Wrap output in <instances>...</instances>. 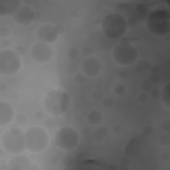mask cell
<instances>
[{
    "label": "cell",
    "instance_id": "cell-11",
    "mask_svg": "<svg viewBox=\"0 0 170 170\" xmlns=\"http://www.w3.org/2000/svg\"><path fill=\"white\" fill-rule=\"evenodd\" d=\"M8 170H37L38 166L27 155L16 154L9 160Z\"/></svg>",
    "mask_w": 170,
    "mask_h": 170
},
{
    "label": "cell",
    "instance_id": "cell-26",
    "mask_svg": "<svg viewBox=\"0 0 170 170\" xmlns=\"http://www.w3.org/2000/svg\"><path fill=\"white\" fill-rule=\"evenodd\" d=\"M160 144L162 146H168L170 144V138L168 135L164 134L161 136L159 139Z\"/></svg>",
    "mask_w": 170,
    "mask_h": 170
},
{
    "label": "cell",
    "instance_id": "cell-18",
    "mask_svg": "<svg viewBox=\"0 0 170 170\" xmlns=\"http://www.w3.org/2000/svg\"><path fill=\"white\" fill-rule=\"evenodd\" d=\"M151 67L150 62L148 59H142L138 63L136 67V71L138 73H141L144 71H148Z\"/></svg>",
    "mask_w": 170,
    "mask_h": 170
},
{
    "label": "cell",
    "instance_id": "cell-34",
    "mask_svg": "<svg viewBox=\"0 0 170 170\" xmlns=\"http://www.w3.org/2000/svg\"><path fill=\"white\" fill-rule=\"evenodd\" d=\"M138 101L141 103H146L149 100V96L145 93H142L138 96Z\"/></svg>",
    "mask_w": 170,
    "mask_h": 170
},
{
    "label": "cell",
    "instance_id": "cell-35",
    "mask_svg": "<svg viewBox=\"0 0 170 170\" xmlns=\"http://www.w3.org/2000/svg\"><path fill=\"white\" fill-rule=\"evenodd\" d=\"M15 51L18 53L20 56H24L25 55V54L26 53V49L25 48L24 46H23L21 45H17L15 49Z\"/></svg>",
    "mask_w": 170,
    "mask_h": 170
},
{
    "label": "cell",
    "instance_id": "cell-40",
    "mask_svg": "<svg viewBox=\"0 0 170 170\" xmlns=\"http://www.w3.org/2000/svg\"><path fill=\"white\" fill-rule=\"evenodd\" d=\"M149 70H150L152 74H159L160 71V68L158 65H154L151 66L150 68H149Z\"/></svg>",
    "mask_w": 170,
    "mask_h": 170
},
{
    "label": "cell",
    "instance_id": "cell-5",
    "mask_svg": "<svg viewBox=\"0 0 170 170\" xmlns=\"http://www.w3.org/2000/svg\"><path fill=\"white\" fill-rule=\"evenodd\" d=\"M1 146L10 154L16 155L26 149L25 132L19 128H11L5 131L1 137Z\"/></svg>",
    "mask_w": 170,
    "mask_h": 170
},
{
    "label": "cell",
    "instance_id": "cell-42",
    "mask_svg": "<svg viewBox=\"0 0 170 170\" xmlns=\"http://www.w3.org/2000/svg\"><path fill=\"white\" fill-rule=\"evenodd\" d=\"M44 116H45L44 114H43V112H41V111H37L34 114L35 118L37 120H38V121L42 120L43 118H44Z\"/></svg>",
    "mask_w": 170,
    "mask_h": 170
},
{
    "label": "cell",
    "instance_id": "cell-31",
    "mask_svg": "<svg viewBox=\"0 0 170 170\" xmlns=\"http://www.w3.org/2000/svg\"><path fill=\"white\" fill-rule=\"evenodd\" d=\"M129 160L127 157H124L121 158L119 163V169H126L128 168L129 166Z\"/></svg>",
    "mask_w": 170,
    "mask_h": 170
},
{
    "label": "cell",
    "instance_id": "cell-25",
    "mask_svg": "<svg viewBox=\"0 0 170 170\" xmlns=\"http://www.w3.org/2000/svg\"><path fill=\"white\" fill-rule=\"evenodd\" d=\"M81 53L82 54V55H84L85 57H91L94 53V49L93 47H91V46L86 45L82 48Z\"/></svg>",
    "mask_w": 170,
    "mask_h": 170
},
{
    "label": "cell",
    "instance_id": "cell-10",
    "mask_svg": "<svg viewBox=\"0 0 170 170\" xmlns=\"http://www.w3.org/2000/svg\"><path fill=\"white\" fill-rule=\"evenodd\" d=\"M59 31L57 26L52 24H44L40 26L36 33V37L38 41L53 44L59 38Z\"/></svg>",
    "mask_w": 170,
    "mask_h": 170
},
{
    "label": "cell",
    "instance_id": "cell-19",
    "mask_svg": "<svg viewBox=\"0 0 170 170\" xmlns=\"http://www.w3.org/2000/svg\"><path fill=\"white\" fill-rule=\"evenodd\" d=\"M108 134V130L105 127L102 126V127H100L97 129V130L95 132V139L100 140L99 142H102L106 136Z\"/></svg>",
    "mask_w": 170,
    "mask_h": 170
},
{
    "label": "cell",
    "instance_id": "cell-21",
    "mask_svg": "<svg viewBox=\"0 0 170 170\" xmlns=\"http://www.w3.org/2000/svg\"><path fill=\"white\" fill-rule=\"evenodd\" d=\"M91 96L95 101H100V100L103 99L104 94L102 91L99 90V89H96V90H94L93 93H92Z\"/></svg>",
    "mask_w": 170,
    "mask_h": 170
},
{
    "label": "cell",
    "instance_id": "cell-1",
    "mask_svg": "<svg viewBox=\"0 0 170 170\" xmlns=\"http://www.w3.org/2000/svg\"><path fill=\"white\" fill-rule=\"evenodd\" d=\"M45 110L53 116H60L67 113L71 105L70 94L60 88L48 91L43 100Z\"/></svg>",
    "mask_w": 170,
    "mask_h": 170
},
{
    "label": "cell",
    "instance_id": "cell-41",
    "mask_svg": "<svg viewBox=\"0 0 170 170\" xmlns=\"http://www.w3.org/2000/svg\"><path fill=\"white\" fill-rule=\"evenodd\" d=\"M10 41L8 39H3L1 41V46L5 49H8L10 46Z\"/></svg>",
    "mask_w": 170,
    "mask_h": 170
},
{
    "label": "cell",
    "instance_id": "cell-39",
    "mask_svg": "<svg viewBox=\"0 0 170 170\" xmlns=\"http://www.w3.org/2000/svg\"><path fill=\"white\" fill-rule=\"evenodd\" d=\"M112 131L114 134H120L122 131V128L120 125L116 124L112 127Z\"/></svg>",
    "mask_w": 170,
    "mask_h": 170
},
{
    "label": "cell",
    "instance_id": "cell-14",
    "mask_svg": "<svg viewBox=\"0 0 170 170\" xmlns=\"http://www.w3.org/2000/svg\"><path fill=\"white\" fill-rule=\"evenodd\" d=\"M15 117V112L11 104L0 100V127L3 128L11 123Z\"/></svg>",
    "mask_w": 170,
    "mask_h": 170
},
{
    "label": "cell",
    "instance_id": "cell-28",
    "mask_svg": "<svg viewBox=\"0 0 170 170\" xmlns=\"http://www.w3.org/2000/svg\"><path fill=\"white\" fill-rule=\"evenodd\" d=\"M102 105L104 108L106 109H109L113 107L114 101L110 98H106L102 100Z\"/></svg>",
    "mask_w": 170,
    "mask_h": 170
},
{
    "label": "cell",
    "instance_id": "cell-16",
    "mask_svg": "<svg viewBox=\"0 0 170 170\" xmlns=\"http://www.w3.org/2000/svg\"><path fill=\"white\" fill-rule=\"evenodd\" d=\"M102 118L103 117L101 112L99 110H93L88 113L86 120L90 124L96 126L102 122Z\"/></svg>",
    "mask_w": 170,
    "mask_h": 170
},
{
    "label": "cell",
    "instance_id": "cell-30",
    "mask_svg": "<svg viewBox=\"0 0 170 170\" xmlns=\"http://www.w3.org/2000/svg\"><path fill=\"white\" fill-rule=\"evenodd\" d=\"M149 81L152 83V85H157L161 81V77L158 74H152V75L149 77Z\"/></svg>",
    "mask_w": 170,
    "mask_h": 170
},
{
    "label": "cell",
    "instance_id": "cell-38",
    "mask_svg": "<svg viewBox=\"0 0 170 170\" xmlns=\"http://www.w3.org/2000/svg\"><path fill=\"white\" fill-rule=\"evenodd\" d=\"M49 162L51 164V165L55 166L59 163V157L55 155H52L50 156L49 159Z\"/></svg>",
    "mask_w": 170,
    "mask_h": 170
},
{
    "label": "cell",
    "instance_id": "cell-4",
    "mask_svg": "<svg viewBox=\"0 0 170 170\" xmlns=\"http://www.w3.org/2000/svg\"><path fill=\"white\" fill-rule=\"evenodd\" d=\"M26 149L32 154H39L47 149L49 145V136L41 126L29 127L25 132Z\"/></svg>",
    "mask_w": 170,
    "mask_h": 170
},
{
    "label": "cell",
    "instance_id": "cell-37",
    "mask_svg": "<svg viewBox=\"0 0 170 170\" xmlns=\"http://www.w3.org/2000/svg\"><path fill=\"white\" fill-rule=\"evenodd\" d=\"M150 95L154 99H158L160 98V91L157 88L152 89Z\"/></svg>",
    "mask_w": 170,
    "mask_h": 170
},
{
    "label": "cell",
    "instance_id": "cell-17",
    "mask_svg": "<svg viewBox=\"0 0 170 170\" xmlns=\"http://www.w3.org/2000/svg\"><path fill=\"white\" fill-rule=\"evenodd\" d=\"M169 82L166 83L160 91V98L162 102L164 104L167 108H169L170 101H169Z\"/></svg>",
    "mask_w": 170,
    "mask_h": 170
},
{
    "label": "cell",
    "instance_id": "cell-8",
    "mask_svg": "<svg viewBox=\"0 0 170 170\" xmlns=\"http://www.w3.org/2000/svg\"><path fill=\"white\" fill-rule=\"evenodd\" d=\"M54 141L59 148L65 151H71L79 146L80 136L77 130L72 126H64L57 131Z\"/></svg>",
    "mask_w": 170,
    "mask_h": 170
},
{
    "label": "cell",
    "instance_id": "cell-7",
    "mask_svg": "<svg viewBox=\"0 0 170 170\" xmlns=\"http://www.w3.org/2000/svg\"><path fill=\"white\" fill-rule=\"evenodd\" d=\"M21 68V56L15 50L4 49L0 51V74L10 77L17 74Z\"/></svg>",
    "mask_w": 170,
    "mask_h": 170
},
{
    "label": "cell",
    "instance_id": "cell-3",
    "mask_svg": "<svg viewBox=\"0 0 170 170\" xmlns=\"http://www.w3.org/2000/svg\"><path fill=\"white\" fill-rule=\"evenodd\" d=\"M146 27L149 33L157 37L166 36L170 32V14L168 10L157 9L146 18Z\"/></svg>",
    "mask_w": 170,
    "mask_h": 170
},
{
    "label": "cell",
    "instance_id": "cell-45",
    "mask_svg": "<svg viewBox=\"0 0 170 170\" xmlns=\"http://www.w3.org/2000/svg\"><path fill=\"white\" fill-rule=\"evenodd\" d=\"M81 132L82 133V134L86 135L90 132V129H89L87 126H83V127L81 128Z\"/></svg>",
    "mask_w": 170,
    "mask_h": 170
},
{
    "label": "cell",
    "instance_id": "cell-23",
    "mask_svg": "<svg viewBox=\"0 0 170 170\" xmlns=\"http://www.w3.org/2000/svg\"><path fill=\"white\" fill-rule=\"evenodd\" d=\"M74 80L77 85H83L86 81V76L83 73H78L74 76Z\"/></svg>",
    "mask_w": 170,
    "mask_h": 170
},
{
    "label": "cell",
    "instance_id": "cell-12",
    "mask_svg": "<svg viewBox=\"0 0 170 170\" xmlns=\"http://www.w3.org/2000/svg\"><path fill=\"white\" fill-rule=\"evenodd\" d=\"M102 69L101 60L93 56L86 57L82 60L81 70L85 76L95 77L99 74Z\"/></svg>",
    "mask_w": 170,
    "mask_h": 170
},
{
    "label": "cell",
    "instance_id": "cell-43",
    "mask_svg": "<svg viewBox=\"0 0 170 170\" xmlns=\"http://www.w3.org/2000/svg\"><path fill=\"white\" fill-rule=\"evenodd\" d=\"M162 128L165 131H169L170 128V124H169V120H166L165 121H163L162 123Z\"/></svg>",
    "mask_w": 170,
    "mask_h": 170
},
{
    "label": "cell",
    "instance_id": "cell-2",
    "mask_svg": "<svg viewBox=\"0 0 170 170\" xmlns=\"http://www.w3.org/2000/svg\"><path fill=\"white\" fill-rule=\"evenodd\" d=\"M128 27L127 19L118 13L107 14L101 21L102 33L112 39L122 38L127 33Z\"/></svg>",
    "mask_w": 170,
    "mask_h": 170
},
{
    "label": "cell",
    "instance_id": "cell-24",
    "mask_svg": "<svg viewBox=\"0 0 170 170\" xmlns=\"http://www.w3.org/2000/svg\"><path fill=\"white\" fill-rule=\"evenodd\" d=\"M136 10L137 13L140 14V15H144L148 11V6L144 3H140L136 5Z\"/></svg>",
    "mask_w": 170,
    "mask_h": 170
},
{
    "label": "cell",
    "instance_id": "cell-22",
    "mask_svg": "<svg viewBox=\"0 0 170 170\" xmlns=\"http://www.w3.org/2000/svg\"><path fill=\"white\" fill-rule=\"evenodd\" d=\"M140 88L144 92H148L152 89V85L149 80H144L140 83Z\"/></svg>",
    "mask_w": 170,
    "mask_h": 170
},
{
    "label": "cell",
    "instance_id": "cell-6",
    "mask_svg": "<svg viewBox=\"0 0 170 170\" xmlns=\"http://www.w3.org/2000/svg\"><path fill=\"white\" fill-rule=\"evenodd\" d=\"M112 56L115 63L126 67L131 65L136 61L138 57V50L131 42H120L114 46Z\"/></svg>",
    "mask_w": 170,
    "mask_h": 170
},
{
    "label": "cell",
    "instance_id": "cell-44",
    "mask_svg": "<svg viewBox=\"0 0 170 170\" xmlns=\"http://www.w3.org/2000/svg\"><path fill=\"white\" fill-rule=\"evenodd\" d=\"M45 127L48 129H52L54 127V122L51 119L46 120L45 123Z\"/></svg>",
    "mask_w": 170,
    "mask_h": 170
},
{
    "label": "cell",
    "instance_id": "cell-20",
    "mask_svg": "<svg viewBox=\"0 0 170 170\" xmlns=\"http://www.w3.org/2000/svg\"><path fill=\"white\" fill-rule=\"evenodd\" d=\"M114 92L116 95L118 96H122L126 92L125 85L121 82H118L114 86Z\"/></svg>",
    "mask_w": 170,
    "mask_h": 170
},
{
    "label": "cell",
    "instance_id": "cell-32",
    "mask_svg": "<svg viewBox=\"0 0 170 170\" xmlns=\"http://www.w3.org/2000/svg\"><path fill=\"white\" fill-rule=\"evenodd\" d=\"M73 162H74V159L71 156H69V155L65 156L62 160L63 165L66 167L71 166L73 164Z\"/></svg>",
    "mask_w": 170,
    "mask_h": 170
},
{
    "label": "cell",
    "instance_id": "cell-36",
    "mask_svg": "<svg viewBox=\"0 0 170 170\" xmlns=\"http://www.w3.org/2000/svg\"><path fill=\"white\" fill-rule=\"evenodd\" d=\"M143 132H144V134L148 135H148H151L152 134V133H153L154 128L152 126L147 124L144 126V127Z\"/></svg>",
    "mask_w": 170,
    "mask_h": 170
},
{
    "label": "cell",
    "instance_id": "cell-9",
    "mask_svg": "<svg viewBox=\"0 0 170 170\" xmlns=\"http://www.w3.org/2000/svg\"><path fill=\"white\" fill-rule=\"evenodd\" d=\"M30 54L35 62L44 64L51 61L54 57V52L51 45L38 41L33 45Z\"/></svg>",
    "mask_w": 170,
    "mask_h": 170
},
{
    "label": "cell",
    "instance_id": "cell-29",
    "mask_svg": "<svg viewBox=\"0 0 170 170\" xmlns=\"http://www.w3.org/2000/svg\"><path fill=\"white\" fill-rule=\"evenodd\" d=\"M10 33L11 30L10 29V28L6 27V26H2V27H0V37L1 38H7Z\"/></svg>",
    "mask_w": 170,
    "mask_h": 170
},
{
    "label": "cell",
    "instance_id": "cell-46",
    "mask_svg": "<svg viewBox=\"0 0 170 170\" xmlns=\"http://www.w3.org/2000/svg\"><path fill=\"white\" fill-rule=\"evenodd\" d=\"M5 88H6V86H5V85L4 83L2 82H0V92H1V93H2V92H4L5 90Z\"/></svg>",
    "mask_w": 170,
    "mask_h": 170
},
{
    "label": "cell",
    "instance_id": "cell-13",
    "mask_svg": "<svg viewBox=\"0 0 170 170\" xmlns=\"http://www.w3.org/2000/svg\"><path fill=\"white\" fill-rule=\"evenodd\" d=\"M36 14L33 9L27 5H21L13 15V19L17 24L21 26H29L35 21Z\"/></svg>",
    "mask_w": 170,
    "mask_h": 170
},
{
    "label": "cell",
    "instance_id": "cell-15",
    "mask_svg": "<svg viewBox=\"0 0 170 170\" xmlns=\"http://www.w3.org/2000/svg\"><path fill=\"white\" fill-rule=\"evenodd\" d=\"M21 5V1L19 0H0V15H14Z\"/></svg>",
    "mask_w": 170,
    "mask_h": 170
},
{
    "label": "cell",
    "instance_id": "cell-33",
    "mask_svg": "<svg viewBox=\"0 0 170 170\" xmlns=\"http://www.w3.org/2000/svg\"><path fill=\"white\" fill-rule=\"evenodd\" d=\"M78 50L74 47H71L69 48L67 51V55L71 59H74L76 58L78 55Z\"/></svg>",
    "mask_w": 170,
    "mask_h": 170
},
{
    "label": "cell",
    "instance_id": "cell-27",
    "mask_svg": "<svg viewBox=\"0 0 170 170\" xmlns=\"http://www.w3.org/2000/svg\"><path fill=\"white\" fill-rule=\"evenodd\" d=\"M27 118L24 114H17L15 118L16 123L21 126L25 124V123L27 122Z\"/></svg>",
    "mask_w": 170,
    "mask_h": 170
},
{
    "label": "cell",
    "instance_id": "cell-47",
    "mask_svg": "<svg viewBox=\"0 0 170 170\" xmlns=\"http://www.w3.org/2000/svg\"><path fill=\"white\" fill-rule=\"evenodd\" d=\"M163 159L164 161H166V162H168L169 160V155L168 154H165L163 155Z\"/></svg>",
    "mask_w": 170,
    "mask_h": 170
}]
</instances>
